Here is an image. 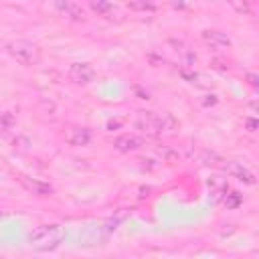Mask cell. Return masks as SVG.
I'll return each instance as SVG.
<instances>
[{
    "label": "cell",
    "instance_id": "cell-1",
    "mask_svg": "<svg viewBox=\"0 0 259 259\" xmlns=\"http://www.w3.org/2000/svg\"><path fill=\"white\" fill-rule=\"evenodd\" d=\"M28 241L36 251H53L63 241V229L59 225H38L30 231Z\"/></svg>",
    "mask_w": 259,
    "mask_h": 259
},
{
    "label": "cell",
    "instance_id": "cell-2",
    "mask_svg": "<svg viewBox=\"0 0 259 259\" xmlns=\"http://www.w3.org/2000/svg\"><path fill=\"white\" fill-rule=\"evenodd\" d=\"M6 49H8V53H10L16 61H20V63H24V65H34V63H38V59H40V53H38L36 45L28 42V40H12V42H8Z\"/></svg>",
    "mask_w": 259,
    "mask_h": 259
},
{
    "label": "cell",
    "instance_id": "cell-3",
    "mask_svg": "<svg viewBox=\"0 0 259 259\" xmlns=\"http://www.w3.org/2000/svg\"><path fill=\"white\" fill-rule=\"evenodd\" d=\"M136 127L148 136V138H156L162 134V127H160V115L156 113H150V111H142L136 119Z\"/></svg>",
    "mask_w": 259,
    "mask_h": 259
},
{
    "label": "cell",
    "instance_id": "cell-4",
    "mask_svg": "<svg viewBox=\"0 0 259 259\" xmlns=\"http://www.w3.org/2000/svg\"><path fill=\"white\" fill-rule=\"evenodd\" d=\"M69 79L75 81V83L85 85V83H91L95 79V71L87 63H73L69 67Z\"/></svg>",
    "mask_w": 259,
    "mask_h": 259
},
{
    "label": "cell",
    "instance_id": "cell-5",
    "mask_svg": "<svg viewBox=\"0 0 259 259\" xmlns=\"http://www.w3.org/2000/svg\"><path fill=\"white\" fill-rule=\"evenodd\" d=\"M225 170H227L231 176H235L237 180L245 182V184H255V174H253L247 166H243L241 162H227V164H225Z\"/></svg>",
    "mask_w": 259,
    "mask_h": 259
},
{
    "label": "cell",
    "instance_id": "cell-6",
    "mask_svg": "<svg viewBox=\"0 0 259 259\" xmlns=\"http://www.w3.org/2000/svg\"><path fill=\"white\" fill-rule=\"evenodd\" d=\"M142 146H144V140L134 136V134H123V136L113 140V148L117 152H134V150H138Z\"/></svg>",
    "mask_w": 259,
    "mask_h": 259
},
{
    "label": "cell",
    "instance_id": "cell-7",
    "mask_svg": "<svg viewBox=\"0 0 259 259\" xmlns=\"http://www.w3.org/2000/svg\"><path fill=\"white\" fill-rule=\"evenodd\" d=\"M202 40L210 49H227V47H231V38L221 30H204L202 32Z\"/></svg>",
    "mask_w": 259,
    "mask_h": 259
},
{
    "label": "cell",
    "instance_id": "cell-8",
    "mask_svg": "<svg viewBox=\"0 0 259 259\" xmlns=\"http://www.w3.org/2000/svg\"><path fill=\"white\" fill-rule=\"evenodd\" d=\"M20 182L24 184L26 190H30L32 194H38V196H49L53 194V186L49 182H42L38 178H28V176H22Z\"/></svg>",
    "mask_w": 259,
    "mask_h": 259
},
{
    "label": "cell",
    "instance_id": "cell-9",
    "mask_svg": "<svg viewBox=\"0 0 259 259\" xmlns=\"http://www.w3.org/2000/svg\"><path fill=\"white\" fill-rule=\"evenodd\" d=\"M67 142L71 146H87L91 142V132L87 127H71L67 132Z\"/></svg>",
    "mask_w": 259,
    "mask_h": 259
},
{
    "label": "cell",
    "instance_id": "cell-10",
    "mask_svg": "<svg viewBox=\"0 0 259 259\" xmlns=\"http://www.w3.org/2000/svg\"><path fill=\"white\" fill-rule=\"evenodd\" d=\"M55 8H57L63 16L73 18V20H79V18L83 16V8H81L79 4H75V2H55Z\"/></svg>",
    "mask_w": 259,
    "mask_h": 259
},
{
    "label": "cell",
    "instance_id": "cell-11",
    "mask_svg": "<svg viewBox=\"0 0 259 259\" xmlns=\"http://www.w3.org/2000/svg\"><path fill=\"white\" fill-rule=\"evenodd\" d=\"M89 6H91V10H95V12L101 14V16H107V18H109V14L115 12V4L105 2V0H91Z\"/></svg>",
    "mask_w": 259,
    "mask_h": 259
},
{
    "label": "cell",
    "instance_id": "cell-12",
    "mask_svg": "<svg viewBox=\"0 0 259 259\" xmlns=\"http://www.w3.org/2000/svg\"><path fill=\"white\" fill-rule=\"evenodd\" d=\"M223 202H225V206H227V208H237V206L243 202V196H241L239 192L231 190L229 194H225V196H223Z\"/></svg>",
    "mask_w": 259,
    "mask_h": 259
},
{
    "label": "cell",
    "instance_id": "cell-13",
    "mask_svg": "<svg viewBox=\"0 0 259 259\" xmlns=\"http://www.w3.org/2000/svg\"><path fill=\"white\" fill-rule=\"evenodd\" d=\"M176 119L170 115V113H162L160 115V127H162V132H172V130H176Z\"/></svg>",
    "mask_w": 259,
    "mask_h": 259
},
{
    "label": "cell",
    "instance_id": "cell-14",
    "mask_svg": "<svg viewBox=\"0 0 259 259\" xmlns=\"http://www.w3.org/2000/svg\"><path fill=\"white\" fill-rule=\"evenodd\" d=\"M127 8L130 10H156V4L154 2H146V0H134V2H127Z\"/></svg>",
    "mask_w": 259,
    "mask_h": 259
},
{
    "label": "cell",
    "instance_id": "cell-15",
    "mask_svg": "<svg viewBox=\"0 0 259 259\" xmlns=\"http://www.w3.org/2000/svg\"><path fill=\"white\" fill-rule=\"evenodd\" d=\"M14 125V115L10 113V111H4V113H0V130H10Z\"/></svg>",
    "mask_w": 259,
    "mask_h": 259
},
{
    "label": "cell",
    "instance_id": "cell-16",
    "mask_svg": "<svg viewBox=\"0 0 259 259\" xmlns=\"http://www.w3.org/2000/svg\"><path fill=\"white\" fill-rule=\"evenodd\" d=\"M160 154H162L166 160H176V158H178V154H176L174 150H170L168 146H162V148H160Z\"/></svg>",
    "mask_w": 259,
    "mask_h": 259
},
{
    "label": "cell",
    "instance_id": "cell-17",
    "mask_svg": "<svg viewBox=\"0 0 259 259\" xmlns=\"http://www.w3.org/2000/svg\"><path fill=\"white\" fill-rule=\"evenodd\" d=\"M123 219H125V210H123V212H119L117 217H113V219H111V221L107 223V225H109L107 229H109V231H111V229H115V227H117V225H119V223H121Z\"/></svg>",
    "mask_w": 259,
    "mask_h": 259
},
{
    "label": "cell",
    "instance_id": "cell-18",
    "mask_svg": "<svg viewBox=\"0 0 259 259\" xmlns=\"http://www.w3.org/2000/svg\"><path fill=\"white\" fill-rule=\"evenodd\" d=\"M210 65H212L214 69H221V71H227V69H229V63H225V61H219V59H214Z\"/></svg>",
    "mask_w": 259,
    "mask_h": 259
},
{
    "label": "cell",
    "instance_id": "cell-19",
    "mask_svg": "<svg viewBox=\"0 0 259 259\" xmlns=\"http://www.w3.org/2000/svg\"><path fill=\"white\" fill-rule=\"evenodd\" d=\"M245 125H247V130H249V132H255V130H257V119L247 117V119H245Z\"/></svg>",
    "mask_w": 259,
    "mask_h": 259
},
{
    "label": "cell",
    "instance_id": "cell-20",
    "mask_svg": "<svg viewBox=\"0 0 259 259\" xmlns=\"http://www.w3.org/2000/svg\"><path fill=\"white\" fill-rule=\"evenodd\" d=\"M247 81H249L253 87H257V85H259V77H257L255 73H247Z\"/></svg>",
    "mask_w": 259,
    "mask_h": 259
}]
</instances>
